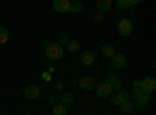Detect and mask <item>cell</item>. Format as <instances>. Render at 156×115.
<instances>
[{"instance_id":"9c48e42d","label":"cell","mask_w":156,"mask_h":115,"mask_svg":"<svg viewBox=\"0 0 156 115\" xmlns=\"http://www.w3.org/2000/svg\"><path fill=\"white\" fill-rule=\"evenodd\" d=\"M25 96H27L28 100H34V98H37L39 95H41V92H39V87H36V86H28L27 89H25Z\"/></svg>"},{"instance_id":"ac0fdd59","label":"cell","mask_w":156,"mask_h":115,"mask_svg":"<svg viewBox=\"0 0 156 115\" xmlns=\"http://www.w3.org/2000/svg\"><path fill=\"white\" fill-rule=\"evenodd\" d=\"M73 103V96L70 95V93H64L62 96H61V104H64V106H70Z\"/></svg>"},{"instance_id":"e0dca14e","label":"cell","mask_w":156,"mask_h":115,"mask_svg":"<svg viewBox=\"0 0 156 115\" xmlns=\"http://www.w3.org/2000/svg\"><path fill=\"white\" fill-rule=\"evenodd\" d=\"M53 113L55 115H66L67 113V109H66V106L64 104H55V107H53Z\"/></svg>"},{"instance_id":"44dd1931","label":"cell","mask_w":156,"mask_h":115,"mask_svg":"<svg viewBox=\"0 0 156 115\" xmlns=\"http://www.w3.org/2000/svg\"><path fill=\"white\" fill-rule=\"evenodd\" d=\"M117 3H119V6L122 9H126L128 6H131V3H129V0H117Z\"/></svg>"},{"instance_id":"8fae6325","label":"cell","mask_w":156,"mask_h":115,"mask_svg":"<svg viewBox=\"0 0 156 115\" xmlns=\"http://www.w3.org/2000/svg\"><path fill=\"white\" fill-rule=\"evenodd\" d=\"M134 110V104L129 100H123V103L120 104V112L122 113H131Z\"/></svg>"},{"instance_id":"ba28073f","label":"cell","mask_w":156,"mask_h":115,"mask_svg":"<svg viewBox=\"0 0 156 115\" xmlns=\"http://www.w3.org/2000/svg\"><path fill=\"white\" fill-rule=\"evenodd\" d=\"M78 86H80L83 90H92L95 83H94V79L90 78V76H83V78L80 79V83H78Z\"/></svg>"},{"instance_id":"52a82bcc","label":"cell","mask_w":156,"mask_h":115,"mask_svg":"<svg viewBox=\"0 0 156 115\" xmlns=\"http://www.w3.org/2000/svg\"><path fill=\"white\" fill-rule=\"evenodd\" d=\"M94 59H95V53L90 52V50H86V52H83L81 56H80V61H81V64H84V66L94 64Z\"/></svg>"},{"instance_id":"7c38bea8","label":"cell","mask_w":156,"mask_h":115,"mask_svg":"<svg viewBox=\"0 0 156 115\" xmlns=\"http://www.w3.org/2000/svg\"><path fill=\"white\" fill-rule=\"evenodd\" d=\"M114 53H115V50H114V47H112L111 44H105V45L101 47V55H103V56L111 58Z\"/></svg>"},{"instance_id":"5b68a950","label":"cell","mask_w":156,"mask_h":115,"mask_svg":"<svg viewBox=\"0 0 156 115\" xmlns=\"http://www.w3.org/2000/svg\"><path fill=\"white\" fill-rule=\"evenodd\" d=\"M53 9L58 12H69L70 0H53Z\"/></svg>"},{"instance_id":"3957f363","label":"cell","mask_w":156,"mask_h":115,"mask_svg":"<svg viewBox=\"0 0 156 115\" xmlns=\"http://www.w3.org/2000/svg\"><path fill=\"white\" fill-rule=\"evenodd\" d=\"M111 93H112V87H111V84L108 81H103V83H100L97 86V95L100 98H108Z\"/></svg>"},{"instance_id":"4fadbf2b","label":"cell","mask_w":156,"mask_h":115,"mask_svg":"<svg viewBox=\"0 0 156 115\" xmlns=\"http://www.w3.org/2000/svg\"><path fill=\"white\" fill-rule=\"evenodd\" d=\"M111 8V0H98L97 2V9L105 12V11H109Z\"/></svg>"},{"instance_id":"7402d4cb","label":"cell","mask_w":156,"mask_h":115,"mask_svg":"<svg viewBox=\"0 0 156 115\" xmlns=\"http://www.w3.org/2000/svg\"><path fill=\"white\" fill-rule=\"evenodd\" d=\"M106 79H108V83H109V84H112L114 81H117V79H119V76H117V75H114V73H108Z\"/></svg>"},{"instance_id":"d4e9b609","label":"cell","mask_w":156,"mask_h":115,"mask_svg":"<svg viewBox=\"0 0 156 115\" xmlns=\"http://www.w3.org/2000/svg\"><path fill=\"white\" fill-rule=\"evenodd\" d=\"M140 2H142V0H129V3H131V5H137Z\"/></svg>"},{"instance_id":"603a6c76","label":"cell","mask_w":156,"mask_h":115,"mask_svg":"<svg viewBox=\"0 0 156 115\" xmlns=\"http://www.w3.org/2000/svg\"><path fill=\"white\" fill-rule=\"evenodd\" d=\"M119 95H120V96H122L123 100H128V96H129V92H126V90H123V89H120Z\"/></svg>"},{"instance_id":"4316f807","label":"cell","mask_w":156,"mask_h":115,"mask_svg":"<svg viewBox=\"0 0 156 115\" xmlns=\"http://www.w3.org/2000/svg\"><path fill=\"white\" fill-rule=\"evenodd\" d=\"M70 2H73V0H70Z\"/></svg>"},{"instance_id":"2e32d148","label":"cell","mask_w":156,"mask_h":115,"mask_svg":"<svg viewBox=\"0 0 156 115\" xmlns=\"http://www.w3.org/2000/svg\"><path fill=\"white\" fill-rule=\"evenodd\" d=\"M9 39V33L5 27H0V44H6Z\"/></svg>"},{"instance_id":"5bb4252c","label":"cell","mask_w":156,"mask_h":115,"mask_svg":"<svg viewBox=\"0 0 156 115\" xmlns=\"http://www.w3.org/2000/svg\"><path fill=\"white\" fill-rule=\"evenodd\" d=\"M83 9V3L80 2V0H73V2H70V9L69 12H73V14H76V12H80Z\"/></svg>"},{"instance_id":"8992f818","label":"cell","mask_w":156,"mask_h":115,"mask_svg":"<svg viewBox=\"0 0 156 115\" xmlns=\"http://www.w3.org/2000/svg\"><path fill=\"white\" fill-rule=\"evenodd\" d=\"M140 86H142V89H144L145 92L151 93V92H154V89H156V81H154L153 76H147V78H144L140 81Z\"/></svg>"},{"instance_id":"484cf974","label":"cell","mask_w":156,"mask_h":115,"mask_svg":"<svg viewBox=\"0 0 156 115\" xmlns=\"http://www.w3.org/2000/svg\"><path fill=\"white\" fill-rule=\"evenodd\" d=\"M56 89H59V90H61V89H62V83H56Z\"/></svg>"},{"instance_id":"ffe728a7","label":"cell","mask_w":156,"mask_h":115,"mask_svg":"<svg viewBox=\"0 0 156 115\" xmlns=\"http://www.w3.org/2000/svg\"><path fill=\"white\" fill-rule=\"evenodd\" d=\"M69 41H70V37L67 34H61L59 36V45H67Z\"/></svg>"},{"instance_id":"277c9868","label":"cell","mask_w":156,"mask_h":115,"mask_svg":"<svg viewBox=\"0 0 156 115\" xmlns=\"http://www.w3.org/2000/svg\"><path fill=\"white\" fill-rule=\"evenodd\" d=\"M111 61H112V67L115 69H123L126 66V58L123 53H114L111 56Z\"/></svg>"},{"instance_id":"6da1fadb","label":"cell","mask_w":156,"mask_h":115,"mask_svg":"<svg viewBox=\"0 0 156 115\" xmlns=\"http://www.w3.org/2000/svg\"><path fill=\"white\" fill-rule=\"evenodd\" d=\"M45 55L48 59L51 61H58L62 58V47L59 44H55V42H50L47 47H45Z\"/></svg>"},{"instance_id":"30bf717a","label":"cell","mask_w":156,"mask_h":115,"mask_svg":"<svg viewBox=\"0 0 156 115\" xmlns=\"http://www.w3.org/2000/svg\"><path fill=\"white\" fill-rule=\"evenodd\" d=\"M136 100H137V104H139L140 107H144L145 104H148V103H150L151 96H150V93H148V92H142L139 96H136Z\"/></svg>"},{"instance_id":"9a60e30c","label":"cell","mask_w":156,"mask_h":115,"mask_svg":"<svg viewBox=\"0 0 156 115\" xmlns=\"http://www.w3.org/2000/svg\"><path fill=\"white\" fill-rule=\"evenodd\" d=\"M67 48H69V52H72V53H76V52H80L81 50V45H80V42H76V41H69V44H67Z\"/></svg>"},{"instance_id":"7a4b0ae2","label":"cell","mask_w":156,"mask_h":115,"mask_svg":"<svg viewBox=\"0 0 156 115\" xmlns=\"http://www.w3.org/2000/svg\"><path fill=\"white\" fill-rule=\"evenodd\" d=\"M117 31H119L120 36H129L133 31V23L128 19H122L119 23H117Z\"/></svg>"},{"instance_id":"cb8c5ba5","label":"cell","mask_w":156,"mask_h":115,"mask_svg":"<svg viewBox=\"0 0 156 115\" xmlns=\"http://www.w3.org/2000/svg\"><path fill=\"white\" fill-rule=\"evenodd\" d=\"M95 20H97V22H101V20H103V12H101V11H98L97 14H95Z\"/></svg>"},{"instance_id":"d6986e66","label":"cell","mask_w":156,"mask_h":115,"mask_svg":"<svg viewBox=\"0 0 156 115\" xmlns=\"http://www.w3.org/2000/svg\"><path fill=\"white\" fill-rule=\"evenodd\" d=\"M122 103H123V98L119 93H117L115 96H112V106H120Z\"/></svg>"}]
</instances>
